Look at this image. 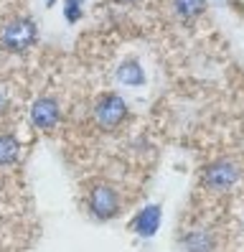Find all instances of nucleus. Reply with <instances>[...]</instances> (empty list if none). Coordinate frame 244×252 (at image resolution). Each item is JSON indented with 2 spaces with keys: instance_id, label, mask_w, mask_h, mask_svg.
<instances>
[{
  "instance_id": "nucleus-10",
  "label": "nucleus",
  "mask_w": 244,
  "mask_h": 252,
  "mask_svg": "<svg viewBox=\"0 0 244 252\" xmlns=\"http://www.w3.org/2000/svg\"><path fill=\"white\" fill-rule=\"evenodd\" d=\"M181 247H186V250H211L214 240L206 232H188V234H183Z\"/></svg>"
},
{
  "instance_id": "nucleus-13",
  "label": "nucleus",
  "mask_w": 244,
  "mask_h": 252,
  "mask_svg": "<svg viewBox=\"0 0 244 252\" xmlns=\"http://www.w3.org/2000/svg\"><path fill=\"white\" fill-rule=\"evenodd\" d=\"M117 3H122V5H130V3H137V0H117Z\"/></svg>"
},
{
  "instance_id": "nucleus-7",
  "label": "nucleus",
  "mask_w": 244,
  "mask_h": 252,
  "mask_svg": "<svg viewBox=\"0 0 244 252\" xmlns=\"http://www.w3.org/2000/svg\"><path fill=\"white\" fill-rule=\"evenodd\" d=\"M117 82L125 87H143L145 84V69L137 59H125L117 66Z\"/></svg>"
},
{
  "instance_id": "nucleus-5",
  "label": "nucleus",
  "mask_w": 244,
  "mask_h": 252,
  "mask_svg": "<svg viewBox=\"0 0 244 252\" xmlns=\"http://www.w3.org/2000/svg\"><path fill=\"white\" fill-rule=\"evenodd\" d=\"M61 120V107L54 97H41L30 105V123L38 130H54Z\"/></svg>"
},
{
  "instance_id": "nucleus-3",
  "label": "nucleus",
  "mask_w": 244,
  "mask_h": 252,
  "mask_svg": "<svg viewBox=\"0 0 244 252\" xmlns=\"http://www.w3.org/2000/svg\"><path fill=\"white\" fill-rule=\"evenodd\" d=\"M87 209L94 219L110 221L122 212V199L112 186H97V189H92V194L87 199Z\"/></svg>"
},
{
  "instance_id": "nucleus-9",
  "label": "nucleus",
  "mask_w": 244,
  "mask_h": 252,
  "mask_svg": "<svg viewBox=\"0 0 244 252\" xmlns=\"http://www.w3.org/2000/svg\"><path fill=\"white\" fill-rule=\"evenodd\" d=\"M209 8L206 0H173V10L181 21H193L198 16H204Z\"/></svg>"
},
{
  "instance_id": "nucleus-2",
  "label": "nucleus",
  "mask_w": 244,
  "mask_h": 252,
  "mask_svg": "<svg viewBox=\"0 0 244 252\" xmlns=\"http://www.w3.org/2000/svg\"><path fill=\"white\" fill-rule=\"evenodd\" d=\"M92 117H94V125L104 132L117 130L122 123L127 120V102L122 99V94L107 92L97 99L94 110H92Z\"/></svg>"
},
{
  "instance_id": "nucleus-6",
  "label": "nucleus",
  "mask_w": 244,
  "mask_h": 252,
  "mask_svg": "<svg viewBox=\"0 0 244 252\" xmlns=\"http://www.w3.org/2000/svg\"><path fill=\"white\" fill-rule=\"evenodd\" d=\"M160 221H163V209H160L158 204H148V206H143V209L135 214V219H132V224H130V227L135 229L137 237H143V240H150V237H155V234H158Z\"/></svg>"
},
{
  "instance_id": "nucleus-12",
  "label": "nucleus",
  "mask_w": 244,
  "mask_h": 252,
  "mask_svg": "<svg viewBox=\"0 0 244 252\" xmlns=\"http://www.w3.org/2000/svg\"><path fill=\"white\" fill-rule=\"evenodd\" d=\"M5 110H8V94L0 90V115H5Z\"/></svg>"
},
{
  "instance_id": "nucleus-11",
  "label": "nucleus",
  "mask_w": 244,
  "mask_h": 252,
  "mask_svg": "<svg viewBox=\"0 0 244 252\" xmlns=\"http://www.w3.org/2000/svg\"><path fill=\"white\" fill-rule=\"evenodd\" d=\"M84 3L87 0H64V18L66 23H76L84 16Z\"/></svg>"
},
{
  "instance_id": "nucleus-1",
  "label": "nucleus",
  "mask_w": 244,
  "mask_h": 252,
  "mask_svg": "<svg viewBox=\"0 0 244 252\" xmlns=\"http://www.w3.org/2000/svg\"><path fill=\"white\" fill-rule=\"evenodd\" d=\"M38 41V26L30 18H13L0 28V46L10 54H23Z\"/></svg>"
},
{
  "instance_id": "nucleus-14",
  "label": "nucleus",
  "mask_w": 244,
  "mask_h": 252,
  "mask_svg": "<svg viewBox=\"0 0 244 252\" xmlns=\"http://www.w3.org/2000/svg\"><path fill=\"white\" fill-rule=\"evenodd\" d=\"M54 3H56V0H46V5H49V8H51V5H54Z\"/></svg>"
},
{
  "instance_id": "nucleus-4",
  "label": "nucleus",
  "mask_w": 244,
  "mask_h": 252,
  "mask_svg": "<svg viewBox=\"0 0 244 252\" xmlns=\"http://www.w3.org/2000/svg\"><path fill=\"white\" fill-rule=\"evenodd\" d=\"M204 184L211 191H229L237 181H239V168L232 160H214L201 171Z\"/></svg>"
},
{
  "instance_id": "nucleus-8",
  "label": "nucleus",
  "mask_w": 244,
  "mask_h": 252,
  "mask_svg": "<svg viewBox=\"0 0 244 252\" xmlns=\"http://www.w3.org/2000/svg\"><path fill=\"white\" fill-rule=\"evenodd\" d=\"M21 158V143L10 132H0V166H13Z\"/></svg>"
}]
</instances>
